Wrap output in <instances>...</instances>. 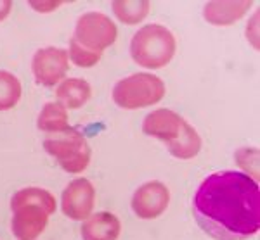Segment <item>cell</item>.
I'll list each match as a JSON object with an SVG mask.
<instances>
[{"instance_id":"6da1fadb","label":"cell","mask_w":260,"mask_h":240,"mask_svg":"<svg viewBox=\"0 0 260 240\" xmlns=\"http://www.w3.org/2000/svg\"><path fill=\"white\" fill-rule=\"evenodd\" d=\"M200 228L215 240H246L260 228L258 182L241 171H219L201 182L192 199Z\"/></svg>"},{"instance_id":"7a4b0ae2","label":"cell","mask_w":260,"mask_h":240,"mask_svg":"<svg viewBox=\"0 0 260 240\" xmlns=\"http://www.w3.org/2000/svg\"><path fill=\"white\" fill-rule=\"evenodd\" d=\"M116 24L103 12H87L78 18L75 35L70 40V61L78 67H92L103 52L116 42Z\"/></svg>"},{"instance_id":"3957f363","label":"cell","mask_w":260,"mask_h":240,"mask_svg":"<svg viewBox=\"0 0 260 240\" xmlns=\"http://www.w3.org/2000/svg\"><path fill=\"white\" fill-rule=\"evenodd\" d=\"M142 132L167 145L175 159L189 161L201 150V137L182 116L172 109H156L142 121Z\"/></svg>"},{"instance_id":"277c9868","label":"cell","mask_w":260,"mask_h":240,"mask_svg":"<svg viewBox=\"0 0 260 240\" xmlns=\"http://www.w3.org/2000/svg\"><path fill=\"white\" fill-rule=\"evenodd\" d=\"M56 197L39 187L21 188L12 195L11 230L18 240H37L47 228L49 216L56 213Z\"/></svg>"},{"instance_id":"5b68a950","label":"cell","mask_w":260,"mask_h":240,"mask_svg":"<svg viewBox=\"0 0 260 240\" xmlns=\"http://www.w3.org/2000/svg\"><path fill=\"white\" fill-rule=\"evenodd\" d=\"M177 40L169 28L161 24H146L130 42V56L134 62L148 69L165 67L174 59Z\"/></svg>"},{"instance_id":"8992f818","label":"cell","mask_w":260,"mask_h":240,"mask_svg":"<svg viewBox=\"0 0 260 240\" xmlns=\"http://www.w3.org/2000/svg\"><path fill=\"white\" fill-rule=\"evenodd\" d=\"M167 87L161 78L151 73H136L120 79L113 88V100L121 109H142L161 102Z\"/></svg>"},{"instance_id":"52a82bcc","label":"cell","mask_w":260,"mask_h":240,"mask_svg":"<svg viewBox=\"0 0 260 240\" xmlns=\"http://www.w3.org/2000/svg\"><path fill=\"white\" fill-rule=\"evenodd\" d=\"M45 152L52 155L66 173H82L90 163V145L87 138L75 128L52 135L44 140Z\"/></svg>"},{"instance_id":"ba28073f","label":"cell","mask_w":260,"mask_h":240,"mask_svg":"<svg viewBox=\"0 0 260 240\" xmlns=\"http://www.w3.org/2000/svg\"><path fill=\"white\" fill-rule=\"evenodd\" d=\"M70 69L68 50L57 47H45L35 52L31 61V71L35 82L44 87H56L62 82Z\"/></svg>"},{"instance_id":"9c48e42d","label":"cell","mask_w":260,"mask_h":240,"mask_svg":"<svg viewBox=\"0 0 260 240\" xmlns=\"http://www.w3.org/2000/svg\"><path fill=\"white\" fill-rule=\"evenodd\" d=\"M170 204V190L165 183L153 180L141 185L132 197V211L141 220H156Z\"/></svg>"},{"instance_id":"30bf717a","label":"cell","mask_w":260,"mask_h":240,"mask_svg":"<svg viewBox=\"0 0 260 240\" xmlns=\"http://www.w3.org/2000/svg\"><path fill=\"white\" fill-rule=\"evenodd\" d=\"M95 188L87 178L73 180L64 188L61 197V208L64 216L73 221H85L94 211Z\"/></svg>"},{"instance_id":"8fae6325","label":"cell","mask_w":260,"mask_h":240,"mask_svg":"<svg viewBox=\"0 0 260 240\" xmlns=\"http://www.w3.org/2000/svg\"><path fill=\"white\" fill-rule=\"evenodd\" d=\"M253 2L250 0H229V2H207L203 7L205 21L215 26H229V24L238 23Z\"/></svg>"},{"instance_id":"7c38bea8","label":"cell","mask_w":260,"mask_h":240,"mask_svg":"<svg viewBox=\"0 0 260 240\" xmlns=\"http://www.w3.org/2000/svg\"><path fill=\"white\" fill-rule=\"evenodd\" d=\"M80 233L83 240H118L121 223L113 213L101 211L83 221Z\"/></svg>"},{"instance_id":"4fadbf2b","label":"cell","mask_w":260,"mask_h":240,"mask_svg":"<svg viewBox=\"0 0 260 240\" xmlns=\"http://www.w3.org/2000/svg\"><path fill=\"white\" fill-rule=\"evenodd\" d=\"M92 95L90 83L83 78H68L62 79L61 85L57 87L56 97L57 102L66 109H80L89 102Z\"/></svg>"},{"instance_id":"5bb4252c","label":"cell","mask_w":260,"mask_h":240,"mask_svg":"<svg viewBox=\"0 0 260 240\" xmlns=\"http://www.w3.org/2000/svg\"><path fill=\"white\" fill-rule=\"evenodd\" d=\"M40 132L45 133H62L70 128L68 123V109L61 106L59 102H49L45 104L44 109L39 114V121H37Z\"/></svg>"},{"instance_id":"9a60e30c","label":"cell","mask_w":260,"mask_h":240,"mask_svg":"<svg viewBox=\"0 0 260 240\" xmlns=\"http://www.w3.org/2000/svg\"><path fill=\"white\" fill-rule=\"evenodd\" d=\"M113 12L123 24H139L151 11L149 0H115Z\"/></svg>"},{"instance_id":"2e32d148","label":"cell","mask_w":260,"mask_h":240,"mask_svg":"<svg viewBox=\"0 0 260 240\" xmlns=\"http://www.w3.org/2000/svg\"><path fill=\"white\" fill-rule=\"evenodd\" d=\"M23 94L21 82L9 71L0 69V111H9L16 107Z\"/></svg>"},{"instance_id":"e0dca14e","label":"cell","mask_w":260,"mask_h":240,"mask_svg":"<svg viewBox=\"0 0 260 240\" xmlns=\"http://www.w3.org/2000/svg\"><path fill=\"white\" fill-rule=\"evenodd\" d=\"M234 159H236L238 166L245 171V175H248L250 178H253L255 182H257L258 180V149H255V147L240 149L234 154Z\"/></svg>"},{"instance_id":"ac0fdd59","label":"cell","mask_w":260,"mask_h":240,"mask_svg":"<svg viewBox=\"0 0 260 240\" xmlns=\"http://www.w3.org/2000/svg\"><path fill=\"white\" fill-rule=\"evenodd\" d=\"M28 4L39 12H50V11H56L62 2H56V0H50V2H37V0H30Z\"/></svg>"},{"instance_id":"d6986e66","label":"cell","mask_w":260,"mask_h":240,"mask_svg":"<svg viewBox=\"0 0 260 240\" xmlns=\"http://www.w3.org/2000/svg\"><path fill=\"white\" fill-rule=\"evenodd\" d=\"M12 6H14V4H12L11 0H0V21H4L11 14Z\"/></svg>"}]
</instances>
